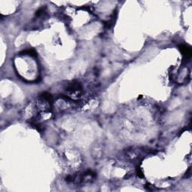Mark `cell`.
<instances>
[{
    "mask_svg": "<svg viewBox=\"0 0 192 192\" xmlns=\"http://www.w3.org/2000/svg\"><path fill=\"white\" fill-rule=\"evenodd\" d=\"M179 49L181 50L182 54H183V56H185L186 58H190L191 56V51L190 48L188 47L185 45H181V46H179Z\"/></svg>",
    "mask_w": 192,
    "mask_h": 192,
    "instance_id": "1",
    "label": "cell"
}]
</instances>
